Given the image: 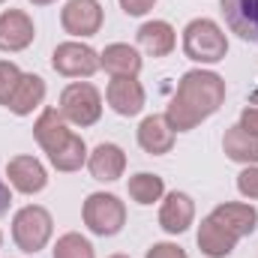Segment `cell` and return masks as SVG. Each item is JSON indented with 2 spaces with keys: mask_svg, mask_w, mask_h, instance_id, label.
I'll return each mask as SVG.
<instances>
[{
  "mask_svg": "<svg viewBox=\"0 0 258 258\" xmlns=\"http://www.w3.org/2000/svg\"><path fill=\"white\" fill-rule=\"evenodd\" d=\"M33 6H48V3H54V0H30Z\"/></svg>",
  "mask_w": 258,
  "mask_h": 258,
  "instance_id": "31",
  "label": "cell"
},
{
  "mask_svg": "<svg viewBox=\"0 0 258 258\" xmlns=\"http://www.w3.org/2000/svg\"><path fill=\"white\" fill-rule=\"evenodd\" d=\"M240 126L246 129L249 135L258 138V105H246V108L240 111Z\"/></svg>",
  "mask_w": 258,
  "mask_h": 258,
  "instance_id": "29",
  "label": "cell"
},
{
  "mask_svg": "<svg viewBox=\"0 0 258 258\" xmlns=\"http://www.w3.org/2000/svg\"><path fill=\"white\" fill-rule=\"evenodd\" d=\"M129 189V198L135 201V204H153V201H159L162 195H165V180L159 177V174H150V171H138L135 177H129L126 183Z\"/></svg>",
  "mask_w": 258,
  "mask_h": 258,
  "instance_id": "22",
  "label": "cell"
},
{
  "mask_svg": "<svg viewBox=\"0 0 258 258\" xmlns=\"http://www.w3.org/2000/svg\"><path fill=\"white\" fill-rule=\"evenodd\" d=\"M153 6H156V0H120V9H123L126 15H132V18L147 15Z\"/></svg>",
  "mask_w": 258,
  "mask_h": 258,
  "instance_id": "28",
  "label": "cell"
},
{
  "mask_svg": "<svg viewBox=\"0 0 258 258\" xmlns=\"http://www.w3.org/2000/svg\"><path fill=\"white\" fill-rule=\"evenodd\" d=\"M183 54L195 63H219L228 54V39L222 27L210 18H192L183 27Z\"/></svg>",
  "mask_w": 258,
  "mask_h": 258,
  "instance_id": "2",
  "label": "cell"
},
{
  "mask_svg": "<svg viewBox=\"0 0 258 258\" xmlns=\"http://www.w3.org/2000/svg\"><path fill=\"white\" fill-rule=\"evenodd\" d=\"M195 240H198L201 255H207V258H228L234 252V246H237V237L228 228H222L213 216H204L201 219Z\"/></svg>",
  "mask_w": 258,
  "mask_h": 258,
  "instance_id": "15",
  "label": "cell"
},
{
  "mask_svg": "<svg viewBox=\"0 0 258 258\" xmlns=\"http://www.w3.org/2000/svg\"><path fill=\"white\" fill-rule=\"evenodd\" d=\"M36 36V27H33V18L24 12V9H6L0 15V51H24Z\"/></svg>",
  "mask_w": 258,
  "mask_h": 258,
  "instance_id": "10",
  "label": "cell"
},
{
  "mask_svg": "<svg viewBox=\"0 0 258 258\" xmlns=\"http://www.w3.org/2000/svg\"><path fill=\"white\" fill-rule=\"evenodd\" d=\"M48 162H51L57 171H66V174H69V171H78V168L87 162V144H84V138L72 132L63 147L48 156Z\"/></svg>",
  "mask_w": 258,
  "mask_h": 258,
  "instance_id": "23",
  "label": "cell"
},
{
  "mask_svg": "<svg viewBox=\"0 0 258 258\" xmlns=\"http://www.w3.org/2000/svg\"><path fill=\"white\" fill-rule=\"evenodd\" d=\"M60 27L69 36H93L102 27V3L99 0H69L60 9Z\"/></svg>",
  "mask_w": 258,
  "mask_h": 258,
  "instance_id": "7",
  "label": "cell"
},
{
  "mask_svg": "<svg viewBox=\"0 0 258 258\" xmlns=\"http://www.w3.org/2000/svg\"><path fill=\"white\" fill-rule=\"evenodd\" d=\"M138 45L150 57H168L177 45V33L168 21H144L138 27Z\"/></svg>",
  "mask_w": 258,
  "mask_h": 258,
  "instance_id": "18",
  "label": "cell"
},
{
  "mask_svg": "<svg viewBox=\"0 0 258 258\" xmlns=\"http://www.w3.org/2000/svg\"><path fill=\"white\" fill-rule=\"evenodd\" d=\"M51 258H96V252H93V243L87 237H81L78 231H66L57 237Z\"/></svg>",
  "mask_w": 258,
  "mask_h": 258,
  "instance_id": "24",
  "label": "cell"
},
{
  "mask_svg": "<svg viewBox=\"0 0 258 258\" xmlns=\"http://www.w3.org/2000/svg\"><path fill=\"white\" fill-rule=\"evenodd\" d=\"M210 216H213L222 228H228L237 240H240V237H249L258 228V210L252 204H243V201H225V204H219Z\"/></svg>",
  "mask_w": 258,
  "mask_h": 258,
  "instance_id": "14",
  "label": "cell"
},
{
  "mask_svg": "<svg viewBox=\"0 0 258 258\" xmlns=\"http://www.w3.org/2000/svg\"><path fill=\"white\" fill-rule=\"evenodd\" d=\"M51 66L54 72H60L66 78H90L102 69L99 54L84 42H60L51 51Z\"/></svg>",
  "mask_w": 258,
  "mask_h": 258,
  "instance_id": "6",
  "label": "cell"
},
{
  "mask_svg": "<svg viewBox=\"0 0 258 258\" xmlns=\"http://www.w3.org/2000/svg\"><path fill=\"white\" fill-rule=\"evenodd\" d=\"M57 111L63 114V120L75 123V126H93L102 117V96L90 81H72L60 93Z\"/></svg>",
  "mask_w": 258,
  "mask_h": 258,
  "instance_id": "5",
  "label": "cell"
},
{
  "mask_svg": "<svg viewBox=\"0 0 258 258\" xmlns=\"http://www.w3.org/2000/svg\"><path fill=\"white\" fill-rule=\"evenodd\" d=\"M0 3H6V0H0Z\"/></svg>",
  "mask_w": 258,
  "mask_h": 258,
  "instance_id": "34",
  "label": "cell"
},
{
  "mask_svg": "<svg viewBox=\"0 0 258 258\" xmlns=\"http://www.w3.org/2000/svg\"><path fill=\"white\" fill-rule=\"evenodd\" d=\"M42 99H45V81H42L39 75L27 72V75H21L18 87L12 90L6 108H9L12 114H18V117H27V114H33V108L42 105Z\"/></svg>",
  "mask_w": 258,
  "mask_h": 258,
  "instance_id": "19",
  "label": "cell"
},
{
  "mask_svg": "<svg viewBox=\"0 0 258 258\" xmlns=\"http://www.w3.org/2000/svg\"><path fill=\"white\" fill-rule=\"evenodd\" d=\"M84 225L96 237H114L126 225V204L111 192H90L81 207Z\"/></svg>",
  "mask_w": 258,
  "mask_h": 258,
  "instance_id": "3",
  "label": "cell"
},
{
  "mask_svg": "<svg viewBox=\"0 0 258 258\" xmlns=\"http://www.w3.org/2000/svg\"><path fill=\"white\" fill-rule=\"evenodd\" d=\"M87 168H90V177L99 180V183H111L117 177H123V168H126V153L111 144V141H102L93 147V153H87Z\"/></svg>",
  "mask_w": 258,
  "mask_h": 258,
  "instance_id": "12",
  "label": "cell"
},
{
  "mask_svg": "<svg viewBox=\"0 0 258 258\" xmlns=\"http://www.w3.org/2000/svg\"><path fill=\"white\" fill-rule=\"evenodd\" d=\"M144 258H189V255H186V249L177 246V243H153Z\"/></svg>",
  "mask_w": 258,
  "mask_h": 258,
  "instance_id": "27",
  "label": "cell"
},
{
  "mask_svg": "<svg viewBox=\"0 0 258 258\" xmlns=\"http://www.w3.org/2000/svg\"><path fill=\"white\" fill-rule=\"evenodd\" d=\"M21 75H24V72L12 63V60H0V105L9 102V96H12V90L18 87Z\"/></svg>",
  "mask_w": 258,
  "mask_h": 258,
  "instance_id": "25",
  "label": "cell"
},
{
  "mask_svg": "<svg viewBox=\"0 0 258 258\" xmlns=\"http://www.w3.org/2000/svg\"><path fill=\"white\" fill-rule=\"evenodd\" d=\"M0 243H3V234H0Z\"/></svg>",
  "mask_w": 258,
  "mask_h": 258,
  "instance_id": "33",
  "label": "cell"
},
{
  "mask_svg": "<svg viewBox=\"0 0 258 258\" xmlns=\"http://www.w3.org/2000/svg\"><path fill=\"white\" fill-rule=\"evenodd\" d=\"M237 192L243 198H258V165H246L237 174Z\"/></svg>",
  "mask_w": 258,
  "mask_h": 258,
  "instance_id": "26",
  "label": "cell"
},
{
  "mask_svg": "<svg viewBox=\"0 0 258 258\" xmlns=\"http://www.w3.org/2000/svg\"><path fill=\"white\" fill-rule=\"evenodd\" d=\"M222 150L231 162H240V165H258V138L249 135L240 123L225 129L222 135Z\"/></svg>",
  "mask_w": 258,
  "mask_h": 258,
  "instance_id": "20",
  "label": "cell"
},
{
  "mask_svg": "<svg viewBox=\"0 0 258 258\" xmlns=\"http://www.w3.org/2000/svg\"><path fill=\"white\" fill-rule=\"evenodd\" d=\"M219 9L231 33L258 45V0H219Z\"/></svg>",
  "mask_w": 258,
  "mask_h": 258,
  "instance_id": "11",
  "label": "cell"
},
{
  "mask_svg": "<svg viewBox=\"0 0 258 258\" xmlns=\"http://www.w3.org/2000/svg\"><path fill=\"white\" fill-rule=\"evenodd\" d=\"M99 63H102L105 72H111V78H117V75H138L141 72V54H138V48H132L126 42H111V45L102 48Z\"/></svg>",
  "mask_w": 258,
  "mask_h": 258,
  "instance_id": "21",
  "label": "cell"
},
{
  "mask_svg": "<svg viewBox=\"0 0 258 258\" xmlns=\"http://www.w3.org/2000/svg\"><path fill=\"white\" fill-rule=\"evenodd\" d=\"M9 186L24 195H36L48 186V171L36 156H12L6 165Z\"/></svg>",
  "mask_w": 258,
  "mask_h": 258,
  "instance_id": "9",
  "label": "cell"
},
{
  "mask_svg": "<svg viewBox=\"0 0 258 258\" xmlns=\"http://www.w3.org/2000/svg\"><path fill=\"white\" fill-rule=\"evenodd\" d=\"M108 258H129V255H120V252H117V255H108Z\"/></svg>",
  "mask_w": 258,
  "mask_h": 258,
  "instance_id": "32",
  "label": "cell"
},
{
  "mask_svg": "<svg viewBox=\"0 0 258 258\" xmlns=\"http://www.w3.org/2000/svg\"><path fill=\"white\" fill-rule=\"evenodd\" d=\"M69 135H72V129L66 126L63 114H60L57 108H45V111L36 117V123H33V138H36V144H39L48 156L63 147L66 141H69Z\"/></svg>",
  "mask_w": 258,
  "mask_h": 258,
  "instance_id": "16",
  "label": "cell"
},
{
  "mask_svg": "<svg viewBox=\"0 0 258 258\" xmlns=\"http://www.w3.org/2000/svg\"><path fill=\"white\" fill-rule=\"evenodd\" d=\"M9 204H12V192H9V183L0 177V213H6L9 210Z\"/></svg>",
  "mask_w": 258,
  "mask_h": 258,
  "instance_id": "30",
  "label": "cell"
},
{
  "mask_svg": "<svg viewBox=\"0 0 258 258\" xmlns=\"http://www.w3.org/2000/svg\"><path fill=\"white\" fill-rule=\"evenodd\" d=\"M138 147L150 156H162V153H171L174 147V129L168 126L165 117L159 114H150L141 120L138 126Z\"/></svg>",
  "mask_w": 258,
  "mask_h": 258,
  "instance_id": "17",
  "label": "cell"
},
{
  "mask_svg": "<svg viewBox=\"0 0 258 258\" xmlns=\"http://www.w3.org/2000/svg\"><path fill=\"white\" fill-rule=\"evenodd\" d=\"M195 219V201L186 192H168L159 207V225L165 234H183Z\"/></svg>",
  "mask_w": 258,
  "mask_h": 258,
  "instance_id": "13",
  "label": "cell"
},
{
  "mask_svg": "<svg viewBox=\"0 0 258 258\" xmlns=\"http://www.w3.org/2000/svg\"><path fill=\"white\" fill-rule=\"evenodd\" d=\"M105 99H108L111 111L120 114V117L141 114V108H144V87H141L138 75H117V78H111L108 90H105Z\"/></svg>",
  "mask_w": 258,
  "mask_h": 258,
  "instance_id": "8",
  "label": "cell"
},
{
  "mask_svg": "<svg viewBox=\"0 0 258 258\" xmlns=\"http://www.w3.org/2000/svg\"><path fill=\"white\" fill-rule=\"evenodd\" d=\"M51 231H54V219L39 204H27L12 216V240L27 255H36L39 249H45V243L51 240Z\"/></svg>",
  "mask_w": 258,
  "mask_h": 258,
  "instance_id": "4",
  "label": "cell"
},
{
  "mask_svg": "<svg viewBox=\"0 0 258 258\" xmlns=\"http://www.w3.org/2000/svg\"><path fill=\"white\" fill-rule=\"evenodd\" d=\"M225 102V81L222 75L210 72V69H189L183 72L177 93L171 96L168 108H165V120L174 132H189L201 120L213 117Z\"/></svg>",
  "mask_w": 258,
  "mask_h": 258,
  "instance_id": "1",
  "label": "cell"
}]
</instances>
